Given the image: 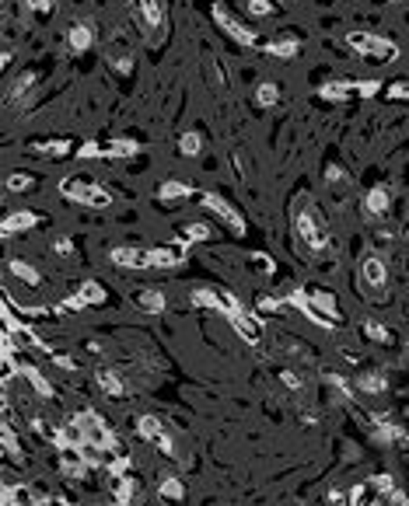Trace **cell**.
Returning <instances> with one entry per match:
<instances>
[{
    "label": "cell",
    "instance_id": "cell-41",
    "mask_svg": "<svg viewBox=\"0 0 409 506\" xmlns=\"http://www.w3.org/2000/svg\"><path fill=\"white\" fill-rule=\"evenodd\" d=\"M259 311H280V301L277 297H263L259 301Z\"/></svg>",
    "mask_w": 409,
    "mask_h": 506
},
{
    "label": "cell",
    "instance_id": "cell-20",
    "mask_svg": "<svg viewBox=\"0 0 409 506\" xmlns=\"http://www.w3.org/2000/svg\"><path fill=\"white\" fill-rule=\"evenodd\" d=\"M70 140H43V143H32L36 154H46V157H67L70 154Z\"/></svg>",
    "mask_w": 409,
    "mask_h": 506
},
{
    "label": "cell",
    "instance_id": "cell-22",
    "mask_svg": "<svg viewBox=\"0 0 409 506\" xmlns=\"http://www.w3.org/2000/svg\"><path fill=\"white\" fill-rule=\"evenodd\" d=\"M137 433L144 436V440H151V443H157L161 436H164V426L154 419V416H140L137 419Z\"/></svg>",
    "mask_w": 409,
    "mask_h": 506
},
{
    "label": "cell",
    "instance_id": "cell-45",
    "mask_svg": "<svg viewBox=\"0 0 409 506\" xmlns=\"http://www.w3.org/2000/svg\"><path fill=\"white\" fill-rule=\"evenodd\" d=\"M116 70H119V74H130V70H133V60H126V56L116 60Z\"/></svg>",
    "mask_w": 409,
    "mask_h": 506
},
{
    "label": "cell",
    "instance_id": "cell-21",
    "mask_svg": "<svg viewBox=\"0 0 409 506\" xmlns=\"http://www.w3.org/2000/svg\"><path fill=\"white\" fill-rule=\"evenodd\" d=\"M388 203H392V196H388V189H385V185H374V189L367 192V199H364L367 213H385V209H388Z\"/></svg>",
    "mask_w": 409,
    "mask_h": 506
},
{
    "label": "cell",
    "instance_id": "cell-15",
    "mask_svg": "<svg viewBox=\"0 0 409 506\" xmlns=\"http://www.w3.org/2000/svg\"><path fill=\"white\" fill-rule=\"evenodd\" d=\"M22 377L36 388V395H39V398H53V395H56V391H53V384H49V381H46V377H43L32 363H25V367H22Z\"/></svg>",
    "mask_w": 409,
    "mask_h": 506
},
{
    "label": "cell",
    "instance_id": "cell-30",
    "mask_svg": "<svg viewBox=\"0 0 409 506\" xmlns=\"http://www.w3.org/2000/svg\"><path fill=\"white\" fill-rule=\"evenodd\" d=\"M182 241L192 244V241H210V227L207 223H185L182 227Z\"/></svg>",
    "mask_w": 409,
    "mask_h": 506
},
{
    "label": "cell",
    "instance_id": "cell-18",
    "mask_svg": "<svg viewBox=\"0 0 409 506\" xmlns=\"http://www.w3.org/2000/svg\"><path fill=\"white\" fill-rule=\"evenodd\" d=\"M298 49H301V42L298 39H277V42H266V53L270 56H280V60H291V56H298Z\"/></svg>",
    "mask_w": 409,
    "mask_h": 506
},
{
    "label": "cell",
    "instance_id": "cell-32",
    "mask_svg": "<svg viewBox=\"0 0 409 506\" xmlns=\"http://www.w3.org/2000/svg\"><path fill=\"white\" fill-rule=\"evenodd\" d=\"M277 8H280V0H249L245 11H249L252 18H266V15H273Z\"/></svg>",
    "mask_w": 409,
    "mask_h": 506
},
{
    "label": "cell",
    "instance_id": "cell-4",
    "mask_svg": "<svg viewBox=\"0 0 409 506\" xmlns=\"http://www.w3.org/2000/svg\"><path fill=\"white\" fill-rule=\"evenodd\" d=\"M199 199H203V206H207L214 216H221V223H224L231 234H245V216H242V213L224 199V196H217V192H203Z\"/></svg>",
    "mask_w": 409,
    "mask_h": 506
},
{
    "label": "cell",
    "instance_id": "cell-11",
    "mask_svg": "<svg viewBox=\"0 0 409 506\" xmlns=\"http://www.w3.org/2000/svg\"><path fill=\"white\" fill-rule=\"evenodd\" d=\"M228 322L235 325V332H238L245 342H259V339H263V325H259L252 315H245V308L235 311V315H228Z\"/></svg>",
    "mask_w": 409,
    "mask_h": 506
},
{
    "label": "cell",
    "instance_id": "cell-14",
    "mask_svg": "<svg viewBox=\"0 0 409 506\" xmlns=\"http://www.w3.org/2000/svg\"><path fill=\"white\" fill-rule=\"evenodd\" d=\"M137 304H140L147 315H161V311L168 308V297H164L161 290H140V294H137Z\"/></svg>",
    "mask_w": 409,
    "mask_h": 506
},
{
    "label": "cell",
    "instance_id": "cell-19",
    "mask_svg": "<svg viewBox=\"0 0 409 506\" xmlns=\"http://www.w3.org/2000/svg\"><path fill=\"white\" fill-rule=\"evenodd\" d=\"M350 91H353V84H346V81H329V84L318 88V95H322L325 102H346Z\"/></svg>",
    "mask_w": 409,
    "mask_h": 506
},
{
    "label": "cell",
    "instance_id": "cell-3",
    "mask_svg": "<svg viewBox=\"0 0 409 506\" xmlns=\"http://www.w3.org/2000/svg\"><path fill=\"white\" fill-rule=\"evenodd\" d=\"M346 46L353 53H360V56H371V60H395L399 56L395 42L392 39H381L374 32H350L346 35Z\"/></svg>",
    "mask_w": 409,
    "mask_h": 506
},
{
    "label": "cell",
    "instance_id": "cell-34",
    "mask_svg": "<svg viewBox=\"0 0 409 506\" xmlns=\"http://www.w3.org/2000/svg\"><path fill=\"white\" fill-rule=\"evenodd\" d=\"M364 332H367V339H374V342H392V332H388L385 325H378V322H364Z\"/></svg>",
    "mask_w": 409,
    "mask_h": 506
},
{
    "label": "cell",
    "instance_id": "cell-33",
    "mask_svg": "<svg viewBox=\"0 0 409 506\" xmlns=\"http://www.w3.org/2000/svg\"><path fill=\"white\" fill-rule=\"evenodd\" d=\"M182 496H185V489H182V482H178V478H164V482H161V499L178 503Z\"/></svg>",
    "mask_w": 409,
    "mask_h": 506
},
{
    "label": "cell",
    "instance_id": "cell-36",
    "mask_svg": "<svg viewBox=\"0 0 409 506\" xmlns=\"http://www.w3.org/2000/svg\"><path fill=\"white\" fill-rule=\"evenodd\" d=\"M385 95H388L392 102H402V98H409V81H392V84L385 88Z\"/></svg>",
    "mask_w": 409,
    "mask_h": 506
},
{
    "label": "cell",
    "instance_id": "cell-8",
    "mask_svg": "<svg viewBox=\"0 0 409 506\" xmlns=\"http://www.w3.org/2000/svg\"><path fill=\"white\" fill-rule=\"evenodd\" d=\"M130 8H133V18H137L147 32H154V29L164 22V4H161V0H130Z\"/></svg>",
    "mask_w": 409,
    "mask_h": 506
},
{
    "label": "cell",
    "instance_id": "cell-1",
    "mask_svg": "<svg viewBox=\"0 0 409 506\" xmlns=\"http://www.w3.org/2000/svg\"><path fill=\"white\" fill-rule=\"evenodd\" d=\"M60 192H63V199L81 203V206H95V209H102V206L112 203L109 189H102V185H98L95 178H88V175H70V178H63V182H60Z\"/></svg>",
    "mask_w": 409,
    "mask_h": 506
},
{
    "label": "cell",
    "instance_id": "cell-25",
    "mask_svg": "<svg viewBox=\"0 0 409 506\" xmlns=\"http://www.w3.org/2000/svg\"><path fill=\"white\" fill-rule=\"evenodd\" d=\"M4 185H8V192H32V189H36V175H29V171H11Z\"/></svg>",
    "mask_w": 409,
    "mask_h": 506
},
{
    "label": "cell",
    "instance_id": "cell-23",
    "mask_svg": "<svg viewBox=\"0 0 409 506\" xmlns=\"http://www.w3.org/2000/svg\"><path fill=\"white\" fill-rule=\"evenodd\" d=\"M98 384H102V391L112 395V398H123V395H126V384H123L119 374H112V370H98Z\"/></svg>",
    "mask_w": 409,
    "mask_h": 506
},
{
    "label": "cell",
    "instance_id": "cell-24",
    "mask_svg": "<svg viewBox=\"0 0 409 506\" xmlns=\"http://www.w3.org/2000/svg\"><path fill=\"white\" fill-rule=\"evenodd\" d=\"M67 42H70L74 53H84V49L91 46V29H88V25H74V29L67 32Z\"/></svg>",
    "mask_w": 409,
    "mask_h": 506
},
{
    "label": "cell",
    "instance_id": "cell-37",
    "mask_svg": "<svg viewBox=\"0 0 409 506\" xmlns=\"http://www.w3.org/2000/svg\"><path fill=\"white\" fill-rule=\"evenodd\" d=\"M353 91H357L360 98H371L374 91H381V81H374V77H371V81H357V84H353Z\"/></svg>",
    "mask_w": 409,
    "mask_h": 506
},
{
    "label": "cell",
    "instance_id": "cell-16",
    "mask_svg": "<svg viewBox=\"0 0 409 506\" xmlns=\"http://www.w3.org/2000/svg\"><path fill=\"white\" fill-rule=\"evenodd\" d=\"M357 388H360L364 395H381V391L388 388V381H385V374H378V370H364V374L357 377Z\"/></svg>",
    "mask_w": 409,
    "mask_h": 506
},
{
    "label": "cell",
    "instance_id": "cell-44",
    "mask_svg": "<svg viewBox=\"0 0 409 506\" xmlns=\"http://www.w3.org/2000/svg\"><path fill=\"white\" fill-rule=\"evenodd\" d=\"M280 377H284V384H287V388H294V391L301 388V377H298V374H291V370H287V374H280Z\"/></svg>",
    "mask_w": 409,
    "mask_h": 506
},
{
    "label": "cell",
    "instance_id": "cell-31",
    "mask_svg": "<svg viewBox=\"0 0 409 506\" xmlns=\"http://www.w3.org/2000/svg\"><path fill=\"white\" fill-rule=\"evenodd\" d=\"M256 102H259L263 109L277 105V102H280V88H277V84H259V88H256Z\"/></svg>",
    "mask_w": 409,
    "mask_h": 506
},
{
    "label": "cell",
    "instance_id": "cell-43",
    "mask_svg": "<svg viewBox=\"0 0 409 506\" xmlns=\"http://www.w3.org/2000/svg\"><path fill=\"white\" fill-rule=\"evenodd\" d=\"M56 251H60V255H70V251H74V241H70V237H60V241H56Z\"/></svg>",
    "mask_w": 409,
    "mask_h": 506
},
{
    "label": "cell",
    "instance_id": "cell-39",
    "mask_svg": "<svg viewBox=\"0 0 409 506\" xmlns=\"http://www.w3.org/2000/svg\"><path fill=\"white\" fill-rule=\"evenodd\" d=\"M25 4H29L32 11H39V15H49V8H53L49 0H25Z\"/></svg>",
    "mask_w": 409,
    "mask_h": 506
},
{
    "label": "cell",
    "instance_id": "cell-29",
    "mask_svg": "<svg viewBox=\"0 0 409 506\" xmlns=\"http://www.w3.org/2000/svg\"><path fill=\"white\" fill-rule=\"evenodd\" d=\"M350 506H378L374 482H367V485H357V489H353V499H350Z\"/></svg>",
    "mask_w": 409,
    "mask_h": 506
},
{
    "label": "cell",
    "instance_id": "cell-2",
    "mask_svg": "<svg viewBox=\"0 0 409 506\" xmlns=\"http://www.w3.org/2000/svg\"><path fill=\"white\" fill-rule=\"evenodd\" d=\"M294 223H298V234L304 237V244H308V248L322 251V248L329 244V227H325V220L318 216V209H315L311 203H304V206L298 209Z\"/></svg>",
    "mask_w": 409,
    "mask_h": 506
},
{
    "label": "cell",
    "instance_id": "cell-38",
    "mask_svg": "<svg viewBox=\"0 0 409 506\" xmlns=\"http://www.w3.org/2000/svg\"><path fill=\"white\" fill-rule=\"evenodd\" d=\"M22 506H53L43 492H29V489H22Z\"/></svg>",
    "mask_w": 409,
    "mask_h": 506
},
{
    "label": "cell",
    "instance_id": "cell-17",
    "mask_svg": "<svg viewBox=\"0 0 409 506\" xmlns=\"http://www.w3.org/2000/svg\"><path fill=\"white\" fill-rule=\"evenodd\" d=\"M8 269H11L22 283H29V287H39V283H43V276L36 273V266H29L25 259H11V262H8Z\"/></svg>",
    "mask_w": 409,
    "mask_h": 506
},
{
    "label": "cell",
    "instance_id": "cell-6",
    "mask_svg": "<svg viewBox=\"0 0 409 506\" xmlns=\"http://www.w3.org/2000/svg\"><path fill=\"white\" fill-rule=\"evenodd\" d=\"M109 262L119 266V269H151V255L147 248H137V244H119L109 251Z\"/></svg>",
    "mask_w": 409,
    "mask_h": 506
},
{
    "label": "cell",
    "instance_id": "cell-35",
    "mask_svg": "<svg viewBox=\"0 0 409 506\" xmlns=\"http://www.w3.org/2000/svg\"><path fill=\"white\" fill-rule=\"evenodd\" d=\"M249 262H252V266H256L263 276H273V273H277L273 259H270V255H263V251H252V259H249Z\"/></svg>",
    "mask_w": 409,
    "mask_h": 506
},
{
    "label": "cell",
    "instance_id": "cell-40",
    "mask_svg": "<svg viewBox=\"0 0 409 506\" xmlns=\"http://www.w3.org/2000/svg\"><path fill=\"white\" fill-rule=\"evenodd\" d=\"M325 175H329V185H339V182H343V171H339L336 164H329V168H325Z\"/></svg>",
    "mask_w": 409,
    "mask_h": 506
},
{
    "label": "cell",
    "instance_id": "cell-42",
    "mask_svg": "<svg viewBox=\"0 0 409 506\" xmlns=\"http://www.w3.org/2000/svg\"><path fill=\"white\" fill-rule=\"evenodd\" d=\"M53 363H56V367H63V370H74V367H77V363H74L70 356H63V353H56V356H53Z\"/></svg>",
    "mask_w": 409,
    "mask_h": 506
},
{
    "label": "cell",
    "instance_id": "cell-27",
    "mask_svg": "<svg viewBox=\"0 0 409 506\" xmlns=\"http://www.w3.org/2000/svg\"><path fill=\"white\" fill-rule=\"evenodd\" d=\"M199 150H203V136L199 133H182L178 136V154L182 157H196Z\"/></svg>",
    "mask_w": 409,
    "mask_h": 506
},
{
    "label": "cell",
    "instance_id": "cell-12",
    "mask_svg": "<svg viewBox=\"0 0 409 506\" xmlns=\"http://www.w3.org/2000/svg\"><path fill=\"white\" fill-rule=\"evenodd\" d=\"M36 223H39V216H36L32 209H15V213L4 216L0 230H4V237H11V234H18V230H32Z\"/></svg>",
    "mask_w": 409,
    "mask_h": 506
},
{
    "label": "cell",
    "instance_id": "cell-10",
    "mask_svg": "<svg viewBox=\"0 0 409 506\" xmlns=\"http://www.w3.org/2000/svg\"><path fill=\"white\" fill-rule=\"evenodd\" d=\"M360 280H364L371 290H381V287L388 283V269H385V262H381L378 255H367V259L360 262Z\"/></svg>",
    "mask_w": 409,
    "mask_h": 506
},
{
    "label": "cell",
    "instance_id": "cell-26",
    "mask_svg": "<svg viewBox=\"0 0 409 506\" xmlns=\"http://www.w3.org/2000/svg\"><path fill=\"white\" fill-rule=\"evenodd\" d=\"M116 499L126 506V503H133V499H140V485H137V478H116Z\"/></svg>",
    "mask_w": 409,
    "mask_h": 506
},
{
    "label": "cell",
    "instance_id": "cell-7",
    "mask_svg": "<svg viewBox=\"0 0 409 506\" xmlns=\"http://www.w3.org/2000/svg\"><path fill=\"white\" fill-rule=\"evenodd\" d=\"M151 255V269H175L185 262V241H175V244H161V248H147Z\"/></svg>",
    "mask_w": 409,
    "mask_h": 506
},
{
    "label": "cell",
    "instance_id": "cell-28",
    "mask_svg": "<svg viewBox=\"0 0 409 506\" xmlns=\"http://www.w3.org/2000/svg\"><path fill=\"white\" fill-rule=\"evenodd\" d=\"M140 147L133 140H109L105 143V157H133Z\"/></svg>",
    "mask_w": 409,
    "mask_h": 506
},
{
    "label": "cell",
    "instance_id": "cell-13",
    "mask_svg": "<svg viewBox=\"0 0 409 506\" xmlns=\"http://www.w3.org/2000/svg\"><path fill=\"white\" fill-rule=\"evenodd\" d=\"M192 196H196V189L185 185V182H178V178H164V185L157 189V199L161 203H178V199H192Z\"/></svg>",
    "mask_w": 409,
    "mask_h": 506
},
{
    "label": "cell",
    "instance_id": "cell-9",
    "mask_svg": "<svg viewBox=\"0 0 409 506\" xmlns=\"http://www.w3.org/2000/svg\"><path fill=\"white\" fill-rule=\"evenodd\" d=\"M88 304H105V290H102V283H95V280L81 283V290H77L74 297L63 301V311H81V308H88Z\"/></svg>",
    "mask_w": 409,
    "mask_h": 506
},
{
    "label": "cell",
    "instance_id": "cell-5",
    "mask_svg": "<svg viewBox=\"0 0 409 506\" xmlns=\"http://www.w3.org/2000/svg\"><path fill=\"white\" fill-rule=\"evenodd\" d=\"M214 22H217V29L228 35V39H235L238 46H256V35H252V29L245 25V22H238L224 4H214Z\"/></svg>",
    "mask_w": 409,
    "mask_h": 506
}]
</instances>
